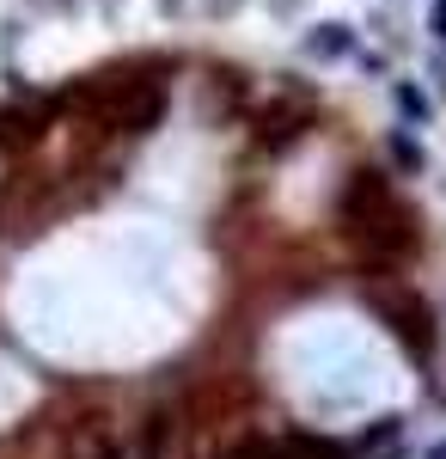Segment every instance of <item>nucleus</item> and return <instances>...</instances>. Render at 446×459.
I'll return each mask as SVG.
<instances>
[{
  "mask_svg": "<svg viewBox=\"0 0 446 459\" xmlns=\"http://www.w3.org/2000/svg\"><path fill=\"white\" fill-rule=\"evenodd\" d=\"M337 214H343V233L355 257L385 276V270H404L416 251H422V227H416V214L398 203V190L385 184V172L373 166H361V172L343 178V190H337Z\"/></svg>",
  "mask_w": 446,
  "mask_h": 459,
  "instance_id": "nucleus-1",
  "label": "nucleus"
},
{
  "mask_svg": "<svg viewBox=\"0 0 446 459\" xmlns=\"http://www.w3.org/2000/svg\"><path fill=\"white\" fill-rule=\"evenodd\" d=\"M99 123H110L116 135H147L166 117V80L159 74H135V80H110L99 92Z\"/></svg>",
  "mask_w": 446,
  "mask_h": 459,
  "instance_id": "nucleus-2",
  "label": "nucleus"
},
{
  "mask_svg": "<svg viewBox=\"0 0 446 459\" xmlns=\"http://www.w3.org/2000/svg\"><path fill=\"white\" fill-rule=\"evenodd\" d=\"M373 307H379V318H385V331H391L416 361H434L441 331H434V307H428L416 288H391V294H379Z\"/></svg>",
  "mask_w": 446,
  "mask_h": 459,
  "instance_id": "nucleus-3",
  "label": "nucleus"
},
{
  "mask_svg": "<svg viewBox=\"0 0 446 459\" xmlns=\"http://www.w3.org/2000/svg\"><path fill=\"white\" fill-rule=\"evenodd\" d=\"M306 123H312V110L300 105V99H275V105L257 110V142L263 147H287V142L306 135Z\"/></svg>",
  "mask_w": 446,
  "mask_h": 459,
  "instance_id": "nucleus-4",
  "label": "nucleus"
},
{
  "mask_svg": "<svg viewBox=\"0 0 446 459\" xmlns=\"http://www.w3.org/2000/svg\"><path fill=\"white\" fill-rule=\"evenodd\" d=\"M348 43H355V37H348L343 25H318V37H312V49H318V56H343Z\"/></svg>",
  "mask_w": 446,
  "mask_h": 459,
  "instance_id": "nucleus-5",
  "label": "nucleus"
},
{
  "mask_svg": "<svg viewBox=\"0 0 446 459\" xmlns=\"http://www.w3.org/2000/svg\"><path fill=\"white\" fill-rule=\"evenodd\" d=\"M391 160H398L404 172H422V147H416L410 135H391Z\"/></svg>",
  "mask_w": 446,
  "mask_h": 459,
  "instance_id": "nucleus-6",
  "label": "nucleus"
},
{
  "mask_svg": "<svg viewBox=\"0 0 446 459\" xmlns=\"http://www.w3.org/2000/svg\"><path fill=\"white\" fill-rule=\"evenodd\" d=\"M398 105L410 110V117H428V105H422V92H410V86H398Z\"/></svg>",
  "mask_w": 446,
  "mask_h": 459,
  "instance_id": "nucleus-7",
  "label": "nucleus"
},
{
  "mask_svg": "<svg viewBox=\"0 0 446 459\" xmlns=\"http://www.w3.org/2000/svg\"><path fill=\"white\" fill-rule=\"evenodd\" d=\"M428 25H434V37H446V0H434V13H428Z\"/></svg>",
  "mask_w": 446,
  "mask_h": 459,
  "instance_id": "nucleus-8",
  "label": "nucleus"
},
{
  "mask_svg": "<svg viewBox=\"0 0 446 459\" xmlns=\"http://www.w3.org/2000/svg\"><path fill=\"white\" fill-rule=\"evenodd\" d=\"M80 459H123L116 447H92V454H80Z\"/></svg>",
  "mask_w": 446,
  "mask_h": 459,
  "instance_id": "nucleus-9",
  "label": "nucleus"
},
{
  "mask_svg": "<svg viewBox=\"0 0 446 459\" xmlns=\"http://www.w3.org/2000/svg\"><path fill=\"white\" fill-rule=\"evenodd\" d=\"M428 459H446V441H441V447H428Z\"/></svg>",
  "mask_w": 446,
  "mask_h": 459,
  "instance_id": "nucleus-10",
  "label": "nucleus"
}]
</instances>
